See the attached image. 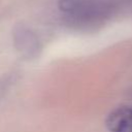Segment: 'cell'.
Wrapping results in <instances>:
<instances>
[{
    "label": "cell",
    "instance_id": "obj_1",
    "mask_svg": "<svg viewBox=\"0 0 132 132\" xmlns=\"http://www.w3.org/2000/svg\"><path fill=\"white\" fill-rule=\"evenodd\" d=\"M58 5L65 18L78 26L100 24L111 12L106 0H59Z\"/></svg>",
    "mask_w": 132,
    "mask_h": 132
},
{
    "label": "cell",
    "instance_id": "obj_2",
    "mask_svg": "<svg viewBox=\"0 0 132 132\" xmlns=\"http://www.w3.org/2000/svg\"><path fill=\"white\" fill-rule=\"evenodd\" d=\"M105 125L110 132H132V107L114 108L108 113Z\"/></svg>",
    "mask_w": 132,
    "mask_h": 132
}]
</instances>
